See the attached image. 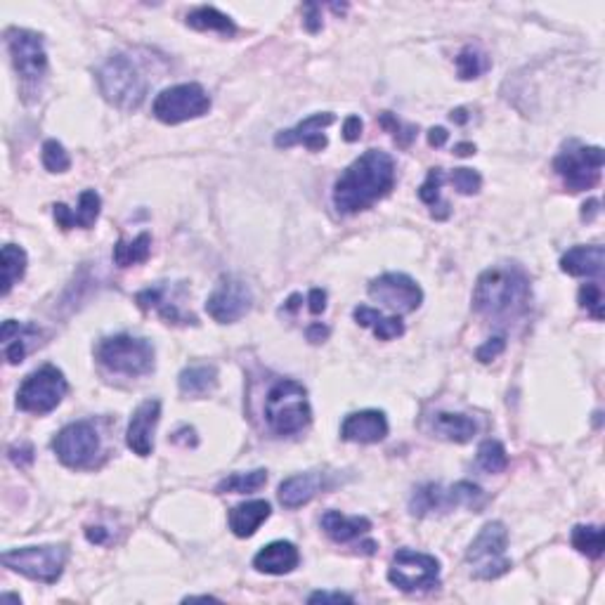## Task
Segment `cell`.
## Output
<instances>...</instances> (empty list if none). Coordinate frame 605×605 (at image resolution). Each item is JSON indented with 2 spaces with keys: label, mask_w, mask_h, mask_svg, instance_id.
Listing matches in <instances>:
<instances>
[{
  "label": "cell",
  "mask_w": 605,
  "mask_h": 605,
  "mask_svg": "<svg viewBox=\"0 0 605 605\" xmlns=\"http://www.w3.org/2000/svg\"><path fill=\"white\" fill-rule=\"evenodd\" d=\"M475 463H478L485 473H502V471L508 466L506 447H504L499 440H485V442L478 447Z\"/></svg>",
  "instance_id": "cell-35"
},
{
  "label": "cell",
  "mask_w": 605,
  "mask_h": 605,
  "mask_svg": "<svg viewBox=\"0 0 605 605\" xmlns=\"http://www.w3.org/2000/svg\"><path fill=\"white\" fill-rule=\"evenodd\" d=\"M67 390L69 383L62 369H58L55 365H46L24 378L17 390V407L29 414H38V417L50 414L52 409H58Z\"/></svg>",
  "instance_id": "cell-10"
},
{
  "label": "cell",
  "mask_w": 605,
  "mask_h": 605,
  "mask_svg": "<svg viewBox=\"0 0 605 605\" xmlns=\"http://www.w3.org/2000/svg\"><path fill=\"white\" fill-rule=\"evenodd\" d=\"M100 95L121 111H135L147 98V79L126 55H111L98 69Z\"/></svg>",
  "instance_id": "cell-3"
},
{
  "label": "cell",
  "mask_w": 605,
  "mask_h": 605,
  "mask_svg": "<svg viewBox=\"0 0 605 605\" xmlns=\"http://www.w3.org/2000/svg\"><path fill=\"white\" fill-rule=\"evenodd\" d=\"M508 530L502 520H492L478 537L471 542L466 551V563L471 566V575L475 579H497L511 570V560L506 556Z\"/></svg>",
  "instance_id": "cell-6"
},
{
  "label": "cell",
  "mask_w": 605,
  "mask_h": 605,
  "mask_svg": "<svg viewBox=\"0 0 605 605\" xmlns=\"http://www.w3.org/2000/svg\"><path fill=\"white\" fill-rule=\"evenodd\" d=\"M161 417L159 400H144L133 411L131 423L126 430V442L137 457H149L154 451V430Z\"/></svg>",
  "instance_id": "cell-18"
},
{
  "label": "cell",
  "mask_w": 605,
  "mask_h": 605,
  "mask_svg": "<svg viewBox=\"0 0 605 605\" xmlns=\"http://www.w3.org/2000/svg\"><path fill=\"white\" fill-rule=\"evenodd\" d=\"M324 471H308V473H298L286 478L280 485V502L284 508H301L308 502H313L320 492H324L329 487L326 483Z\"/></svg>",
  "instance_id": "cell-21"
},
{
  "label": "cell",
  "mask_w": 605,
  "mask_h": 605,
  "mask_svg": "<svg viewBox=\"0 0 605 605\" xmlns=\"http://www.w3.org/2000/svg\"><path fill=\"white\" fill-rule=\"evenodd\" d=\"M605 265V251L600 244L575 246L560 258V270L570 277H600Z\"/></svg>",
  "instance_id": "cell-24"
},
{
  "label": "cell",
  "mask_w": 605,
  "mask_h": 605,
  "mask_svg": "<svg viewBox=\"0 0 605 605\" xmlns=\"http://www.w3.org/2000/svg\"><path fill=\"white\" fill-rule=\"evenodd\" d=\"M440 187H442V168H430L426 183L419 189V199L426 206H430V216L435 220H445V218H450V204L442 201Z\"/></svg>",
  "instance_id": "cell-31"
},
{
  "label": "cell",
  "mask_w": 605,
  "mask_h": 605,
  "mask_svg": "<svg viewBox=\"0 0 605 605\" xmlns=\"http://www.w3.org/2000/svg\"><path fill=\"white\" fill-rule=\"evenodd\" d=\"M378 123H381L386 131L393 133V137L398 140V144H400V147H409L411 140L417 137V126H405V123L395 119L390 111H383V114L378 116Z\"/></svg>",
  "instance_id": "cell-40"
},
{
  "label": "cell",
  "mask_w": 605,
  "mask_h": 605,
  "mask_svg": "<svg viewBox=\"0 0 605 605\" xmlns=\"http://www.w3.org/2000/svg\"><path fill=\"white\" fill-rule=\"evenodd\" d=\"M369 296L374 301H378L381 305L395 313L398 317L400 314H409L421 305L423 292L417 281L411 280L409 274L402 272H386L377 280L369 281Z\"/></svg>",
  "instance_id": "cell-16"
},
{
  "label": "cell",
  "mask_w": 605,
  "mask_h": 605,
  "mask_svg": "<svg viewBox=\"0 0 605 605\" xmlns=\"http://www.w3.org/2000/svg\"><path fill=\"white\" fill-rule=\"evenodd\" d=\"M69 560L67 544H43V547L12 548L3 554V566L12 572L43 584H58Z\"/></svg>",
  "instance_id": "cell-7"
},
{
  "label": "cell",
  "mask_w": 605,
  "mask_h": 605,
  "mask_svg": "<svg viewBox=\"0 0 605 605\" xmlns=\"http://www.w3.org/2000/svg\"><path fill=\"white\" fill-rule=\"evenodd\" d=\"M265 421L277 435H296L313 421L308 390L293 378H281L265 398Z\"/></svg>",
  "instance_id": "cell-4"
},
{
  "label": "cell",
  "mask_w": 605,
  "mask_h": 605,
  "mask_svg": "<svg viewBox=\"0 0 605 605\" xmlns=\"http://www.w3.org/2000/svg\"><path fill=\"white\" fill-rule=\"evenodd\" d=\"M388 435V419L378 409H362L348 414L341 426V438L357 445H377Z\"/></svg>",
  "instance_id": "cell-19"
},
{
  "label": "cell",
  "mask_w": 605,
  "mask_h": 605,
  "mask_svg": "<svg viewBox=\"0 0 605 605\" xmlns=\"http://www.w3.org/2000/svg\"><path fill=\"white\" fill-rule=\"evenodd\" d=\"M388 579L400 591H426L438 587L440 582V560L430 554L400 548L393 556L388 568Z\"/></svg>",
  "instance_id": "cell-12"
},
{
  "label": "cell",
  "mask_w": 605,
  "mask_h": 605,
  "mask_svg": "<svg viewBox=\"0 0 605 605\" xmlns=\"http://www.w3.org/2000/svg\"><path fill=\"white\" fill-rule=\"evenodd\" d=\"M430 430H433L440 440L459 442V445H462V442L473 440V435L478 433V423H475V419L466 417V414L438 411V414L430 419Z\"/></svg>",
  "instance_id": "cell-26"
},
{
  "label": "cell",
  "mask_w": 605,
  "mask_h": 605,
  "mask_svg": "<svg viewBox=\"0 0 605 605\" xmlns=\"http://www.w3.org/2000/svg\"><path fill=\"white\" fill-rule=\"evenodd\" d=\"M43 166L50 173H67L71 168V156L58 140H48L43 144Z\"/></svg>",
  "instance_id": "cell-37"
},
{
  "label": "cell",
  "mask_w": 605,
  "mask_h": 605,
  "mask_svg": "<svg viewBox=\"0 0 605 605\" xmlns=\"http://www.w3.org/2000/svg\"><path fill=\"white\" fill-rule=\"evenodd\" d=\"M5 46L12 67L27 86H36L48 71V55L43 36L29 29H7Z\"/></svg>",
  "instance_id": "cell-13"
},
{
  "label": "cell",
  "mask_w": 605,
  "mask_h": 605,
  "mask_svg": "<svg viewBox=\"0 0 605 605\" xmlns=\"http://www.w3.org/2000/svg\"><path fill=\"white\" fill-rule=\"evenodd\" d=\"M52 450L69 469H88L100 454L98 429L90 421L69 423L55 435Z\"/></svg>",
  "instance_id": "cell-14"
},
{
  "label": "cell",
  "mask_w": 605,
  "mask_h": 605,
  "mask_svg": "<svg viewBox=\"0 0 605 605\" xmlns=\"http://www.w3.org/2000/svg\"><path fill=\"white\" fill-rule=\"evenodd\" d=\"M374 336L378 338V341H390V338H398L405 334V324H402V320L395 314V317H378L377 322H374Z\"/></svg>",
  "instance_id": "cell-41"
},
{
  "label": "cell",
  "mask_w": 605,
  "mask_h": 605,
  "mask_svg": "<svg viewBox=\"0 0 605 605\" xmlns=\"http://www.w3.org/2000/svg\"><path fill=\"white\" fill-rule=\"evenodd\" d=\"M265 483H268V471L256 469V471H249V473L228 475V478H223L218 483L216 490L220 492V494H228V492H232V494H244V492L260 490Z\"/></svg>",
  "instance_id": "cell-34"
},
{
  "label": "cell",
  "mask_w": 605,
  "mask_h": 605,
  "mask_svg": "<svg viewBox=\"0 0 605 605\" xmlns=\"http://www.w3.org/2000/svg\"><path fill=\"white\" fill-rule=\"evenodd\" d=\"M554 171L570 192H587L600 183L603 171V149L568 143L554 159Z\"/></svg>",
  "instance_id": "cell-8"
},
{
  "label": "cell",
  "mask_w": 605,
  "mask_h": 605,
  "mask_svg": "<svg viewBox=\"0 0 605 605\" xmlns=\"http://www.w3.org/2000/svg\"><path fill=\"white\" fill-rule=\"evenodd\" d=\"M487 67H490V62H487L485 55L471 46L463 48V50L457 55V71L462 80L480 79V76L487 71Z\"/></svg>",
  "instance_id": "cell-36"
},
{
  "label": "cell",
  "mask_w": 605,
  "mask_h": 605,
  "mask_svg": "<svg viewBox=\"0 0 605 605\" xmlns=\"http://www.w3.org/2000/svg\"><path fill=\"white\" fill-rule=\"evenodd\" d=\"M3 600H15V603H22L19 596H12V594H3Z\"/></svg>",
  "instance_id": "cell-56"
},
{
  "label": "cell",
  "mask_w": 605,
  "mask_h": 605,
  "mask_svg": "<svg viewBox=\"0 0 605 605\" xmlns=\"http://www.w3.org/2000/svg\"><path fill=\"white\" fill-rule=\"evenodd\" d=\"M599 206H600V201H599V199L587 201V204L582 206V220H594V218L600 213Z\"/></svg>",
  "instance_id": "cell-50"
},
{
  "label": "cell",
  "mask_w": 605,
  "mask_h": 605,
  "mask_svg": "<svg viewBox=\"0 0 605 605\" xmlns=\"http://www.w3.org/2000/svg\"><path fill=\"white\" fill-rule=\"evenodd\" d=\"M302 12H305V29H308L310 34H317V31L322 29V7L314 5V3H308V5L302 7Z\"/></svg>",
  "instance_id": "cell-45"
},
{
  "label": "cell",
  "mask_w": 605,
  "mask_h": 605,
  "mask_svg": "<svg viewBox=\"0 0 605 605\" xmlns=\"http://www.w3.org/2000/svg\"><path fill=\"white\" fill-rule=\"evenodd\" d=\"M329 334H332V329H329V326H324V324H320V322H317V324L308 326V341H313V343L326 341V338H329Z\"/></svg>",
  "instance_id": "cell-48"
},
{
  "label": "cell",
  "mask_w": 605,
  "mask_h": 605,
  "mask_svg": "<svg viewBox=\"0 0 605 605\" xmlns=\"http://www.w3.org/2000/svg\"><path fill=\"white\" fill-rule=\"evenodd\" d=\"M7 457H10V462L15 463V466H19V469H27V466H31V462H34V447H31L29 442L12 445L10 450H7Z\"/></svg>",
  "instance_id": "cell-43"
},
{
  "label": "cell",
  "mask_w": 605,
  "mask_h": 605,
  "mask_svg": "<svg viewBox=\"0 0 605 605\" xmlns=\"http://www.w3.org/2000/svg\"><path fill=\"white\" fill-rule=\"evenodd\" d=\"M149 253H152V235L143 232L133 241L119 239L114 246V263L119 268H131V265L147 263Z\"/></svg>",
  "instance_id": "cell-30"
},
{
  "label": "cell",
  "mask_w": 605,
  "mask_h": 605,
  "mask_svg": "<svg viewBox=\"0 0 605 605\" xmlns=\"http://www.w3.org/2000/svg\"><path fill=\"white\" fill-rule=\"evenodd\" d=\"M253 305L251 286L235 274H223L216 292L206 301V313L211 314L218 324L239 322Z\"/></svg>",
  "instance_id": "cell-15"
},
{
  "label": "cell",
  "mask_w": 605,
  "mask_h": 605,
  "mask_svg": "<svg viewBox=\"0 0 605 605\" xmlns=\"http://www.w3.org/2000/svg\"><path fill=\"white\" fill-rule=\"evenodd\" d=\"M454 154H457V156H471V154H475V144L473 143H459V144H454Z\"/></svg>",
  "instance_id": "cell-52"
},
{
  "label": "cell",
  "mask_w": 605,
  "mask_h": 605,
  "mask_svg": "<svg viewBox=\"0 0 605 605\" xmlns=\"http://www.w3.org/2000/svg\"><path fill=\"white\" fill-rule=\"evenodd\" d=\"M450 119L454 121V123H459V126H463V123L469 121V111H466L463 107H459V109H454V111H451Z\"/></svg>",
  "instance_id": "cell-53"
},
{
  "label": "cell",
  "mask_w": 605,
  "mask_h": 605,
  "mask_svg": "<svg viewBox=\"0 0 605 605\" xmlns=\"http://www.w3.org/2000/svg\"><path fill=\"white\" fill-rule=\"evenodd\" d=\"M572 547L587 558H600L605 548V535L600 525H577L572 530Z\"/></svg>",
  "instance_id": "cell-33"
},
{
  "label": "cell",
  "mask_w": 605,
  "mask_h": 605,
  "mask_svg": "<svg viewBox=\"0 0 605 605\" xmlns=\"http://www.w3.org/2000/svg\"><path fill=\"white\" fill-rule=\"evenodd\" d=\"M272 508L263 499H253V502H244L229 511V530L235 532V537L249 539L258 532V527L263 525L265 520L270 518Z\"/></svg>",
  "instance_id": "cell-25"
},
{
  "label": "cell",
  "mask_w": 605,
  "mask_h": 605,
  "mask_svg": "<svg viewBox=\"0 0 605 605\" xmlns=\"http://www.w3.org/2000/svg\"><path fill=\"white\" fill-rule=\"evenodd\" d=\"M504 348H506V338H504V336L490 338V341L483 343V345L475 350V360L485 362V365H487V362H492L494 357H499V355L504 353Z\"/></svg>",
  "instance_id": "cell-42"
},
{
  "label": "cell",
  "mask_w": 605,
  "mask_h": 605,
  "mask_svg": "<svg viewBox=\"0 0 605 605\" xmlns=\"http://www.w3.org/2000/svg\"><path fill=\"white\" fill-rule=\"evenodd\" d=\"M301 563V554H298L296 544L292 542H270L263 547L253 558V568L263 575H289Z\"/></svg>",
  "instance_id": "cell-23"
},
{
  "label": "cell",
  "mask_w": 605,
  "mask_h": 605,
  "mask_svg": "<svg viewBox=\"0 0 605 605\" xmlns=\"http://www.w3.org/2000/svg\"><path fill=\"white\" fill-rule=\"evenodd\" d=\"M86 537L92 544H104L107 542V532H104V527H88Z\"/></svg>",
  "instance_id": "cell-51"
},
{
  "label": "cell",
  "mask_w": 605,
  "mask_h": 605,
  "mask_svg": "<svg viewBox=\"0 0 605 605\" xmlns=\"http://www.w3.org/2000/svg\"><path fill=\"white\" fill-rule=\"evenodd\" d=\"M485 502V492L483 487L473 485L469 480L454 483L450 487H442L440 483H429L414 490L411 494L409 508L414 515H429V514H447L451 508L471 506L478 508Z\"/></svg>",
  "instance_id": "cell-9"
},
{
  "label": "cell",
  "mask_w": 605,
  "mask_h": 605,
  "mask_svg": "<svg viewBox=\"0 0 605 605\" xmlns=\"http://www.w3.org/2000/svg\"><path fill=\"white\" fill-rule=\"evenodd\" d=\"M301 301H302V296H301V293H293V296L289 298V301H286L284 310H289V313H293V310H296L298 305H301Z\"/></svg>",
  "instance_id": "cell-54"
},
{
  "label": "cell",
  "mask_w": 605,
  "mask_h": 605,
  "mask_svg": "<svg viewBox=\"0 0 605 605\" xmlns=\"http://www.w3.org/2000/svg\"><path fill=\"white\" fill-rule=\"evenodd\" d=\"M183 292V286H177L173 292L171 286L161 284L144 289L135 296V302L147 313V310H156L161 314V320H166L168 324H196L195 314H187L180 310V302H175L177 293Z\"/></svg>",
  "instance_id": "cell-20"
},
{
  "label": "cell",
  "mask_w": 605,
  "mask_h": 605,
  "mask_svg": "<svg viewBox=\"0 0 605 605\" xmlns=\"http://www.w3.org/2000/svg\"><path fill=\"white\" fill-rule=\"evenodd\" d=\"M362 119L360 116H348V119L343 121V140L345 143H355V140H360L362 135Z\"/></svg>",
  "instance_id": "cell-46"
},
{
  "label": "cell",
  "mask_w": 605,
  "mask_h": 605,
  "mask_svg": "<svg viewBox=\"0 0 605 605\" xmlns=\"http://www.w3.org/2000/svg\"><path fill=\"white\" fill-rule=\"evenodd\" d=\"M395 187V161L381 149H369L355 159L334 183V208L341 216H355L390 195Z\"/></svg>",
  "instance_id": "cell-1"
},
{
  "label": "cell",
  "mask_w": 605,
  "mask_h": 605,
  "mask_svg": "<svg viewBox=\"0 0 605 605\" xmlns=\"http://www.w3.org/2000/svg\"><path fill=\"white\" fill-rule=\"evenodd\" d=\"M579 308L587 310L596 322H603V289L599 284H584L579 289Z\"/></svg>",
  "instance_id": "cell-38"
},
{
  "label": "cell",
  "mask_w": 605,
  "mask_h": 605,
  "mask_svg": "<svg viewBox=\"0 0 605 605\" xmlns=\"http://www.w3.org/2000/svg\"><path fill=\"white\" fill-rule=\"evenodd\" d=\"M334 121H336V114H332V111H322V114L308 116V119L301 121L298 126L277 133V135H274V147L286 149L302 144V147H308L310 152H322V149L329 144L324 131L332 126Z\"/></svg>",
  "instance_id": "cell-17"
},
{
  "label": "cell",
  "mask_w": 605,
  "mask_h": 605,
  "mask_svg": "<svg viewBox=\"0 0 605 605\" xmlns=\"http://www.w3.org/2000/svg\"><path fill=\"white\" fill-rule=\"evenodd\" d=\"M322 530L329 535V539L338 544H348L353 539L362 537L371 530L369 518H362V515H343L338 511H326L322 515Z\"/></svg>",
  "instance_id": "cell-27"
},
{
  "label": "cell",
  "mask_w": 605,
  "mask_h": 605,
  "mask_svg": "<svg viewBox=\"0 0 605 605\" xmlns=\"http://www.w3.org/2000/svg\"><path fill=\"white\" fill-rule=\"evenodd\" d=\"M100 208H102V199L95 189H86L83 195L79 196V208H69L67 204H55L52 206V213H55V220L62 229L71 228H83L90 229L92 225L98 223Z\"/></svg>",
  "instance_id": "cell-22"
},
{
  "label": "cell",
  "mask_w": 605,
  "mask_h": 605,
  "mask_svg": "<svg viewBox=\"0 0 605 605\" xmlns=\"http://www.w3.org/2000/svg\"><path fill=\"white\" fill-rule=\"evenodd\" d=\"M185 22H187V27H192V29L196 31H218V34L223 36L237 34L235 22H232L225 12H220L218 7L211 5H201L196 7V10H192Z\"/></svg>",
  "instance_id": "cell-29"
},
{
  "label": "cell",
  "mask_w": 605,
  "mask_h": 605,
  "mask_svg": "<svg viewBox=\"0 0 605 605\" xmlns=\"http://www.w3.org/2000/svg\"><path fill=\"white\" fill-rule=\"evenodd\" d=\"M447 137H450V133H447L445 128H430L429 144L430 147H442V144L447 143Z\"/></svg>",
  "instance_id": "cell-49"
},
{
  "label": "cell",
  "mask_w": 605,
  "mask_h": 605,
  "mask_svg": "<svg viewBox=\"0 0 605 605\" xmlns=\"http://www.w3.org/2000/svg\"><path fill=\"white\" fill-rule=\"evenodd\" d=\"M211 109V98L199 83H180V86L166 88L159 92L152 107V114L168 126H177L189 119H199L208 114Z\"/></svg>",
  "instance_id": "cell-11"
},
{
  "label": "cell",
  "mask_w": 605,
  "mask_h": 605,
  "mask_svg": "<svg viewBox=\"0 0 605 605\" xmlns=\"http://www.w3.org/2000/svg\"><path fill=\"white\" fill-rule=\"evenodd\" d=\"M308 603H353V596L341 591H314Z\"/></svg>",
  "instance_id": "cell-44"
},
{
  "label": "cell",
  "mask_w": 605,
  "mask_h": 605,
  "mask_svg": "<svg viewBox=\"0 0 605 605\" xmlns=\"http://www.w3.org/2000/svg\"><path fill=\"white\" fill-rule=\"evenodd\" d=\"M189 603V600H218L216 596H187V599H185Z\"/></svg>",
  "instance_id": "cell-55"
},
{
  "label": "cell",
  "mask_w": 605,
  "mask_h": 605,
  "mask_svg": "<svg viewBox=\"0 0 605 605\" xmlns=\"http://www.w3.org/2000/svg\"><path fill=\"white\" fill-rule=\"evenodd\" d=\"M308 301H310V313L313 314H322L326 310V292H322V289H313Z\"/></svg>",
  "instance_id": "cell-47"
},
{
  "label": "cell",
  "mask_w": 605,
  "mask_h": 605,
  "mask_svg": "<svg viewBox=\"0 0 605 605\" xmlns=\"http://www.w3.org/2000/svg\"><path fill=\"white\" fill-rule=\"evenodd\" d=\"M450 180L451 185L457 187L459 195L463 196L478 195L480 187H483V177H480V173L473 171V168H454Z\"/></svg>",
  "instance_id": "cell-39"
},
{
  "label": "cell",
  "mask_w": 605,
  "mask_h": 605,
  "mask_svg": "<svg viewBox=\"0 0 605 605\" xmlns=\"http://www.w3.org/2000/svg\"><path fill=\"white\" fill-rule=\"evenodd\" d=\"M24 272H27V253H24L22 246H3V296L12 292V286L22 280Z\"/></svg>",
  "instance_id": "cell-32"
},
{
  "label": "cell",
  "mask_w": 605,
  "mask_h": 605,
  "mask_svg": "<svg viewBox=\"0 0 605 605\" xmlns=\"http://www.w3.org/2000/svg\"><path fill=\"white\" fill-rule=\"evenodd\" d=\"M530 277L518 265H499L480 274L473 289V310L490 320H508L527 310Z\"/></svg>",
  "instance_id": "cell-2"
},
{
  "label": "cell",
  "mask_w": 605,
  "mask_h": 605,
  "mask_svg": "<svg viewBox=\"0 0 605 605\" xmlns=\"http://www.w3.org/2000/svg\"><path fill=\"white\" fill-rule=\"evenodd\" d=\"M177 386L189 398H201L216 390L218 386V369L213 365H196L180 371Z\"/></svg>",
  "instance_id": "cell-28"
},
{
  "label": "cell",
  "mask_w": 605,
  "mask_h": 605,
  "mask_svg": "<svg viewBox=\"0 0 605 605\" xmlns=\"http://www.w3.org/2000/svg\"><path fill=\"white\" fill-rule=\"evenodd\" d=\"M95 357L111 374L121 377H144L154 369V345L147 338L116 334L98 343Z\"/></svg>",
  "instance_id": "cell-5"
}]
</instances>
